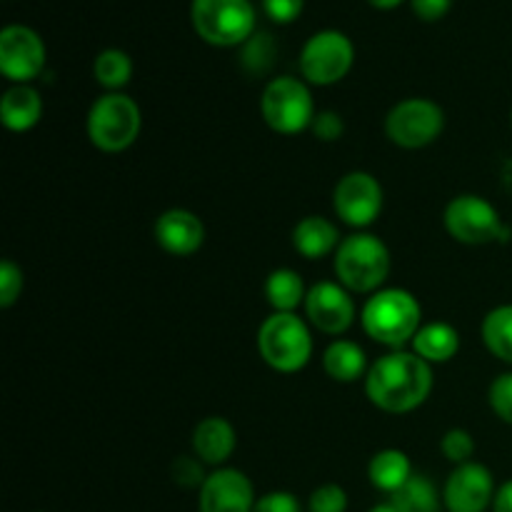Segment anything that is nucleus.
Here are the masks:
<instances>
[{"instance_id": "22", "label": "nucleus", "mask_w": 512, "mask_h": 512, "mask_svg": "<svg viewBox=\"0 0 512 512\" xmlns=\"http://www.w3.org/2000/svg\"><path fill=\"white\" fill-rule=\"evenodd\" d=\"M413 475V463H410L408 453L398 448L378 450L368 463L370 485L388 495V498L398 493Z\"/></svg>"}, {"instance_id": "38", "label": "nucleus", "mask_w": 512, "mask_h": 512, "mask_svg": "<svg viewBox=\"0 0 512 512\" xmlns=\"http://www.w3.org/2000/svg\"><path fill=\"white\" fill-rule=\"evenodd\" d=\"M368 3L378 10H393V8H398L403 0H368Z\"/></svg>"}, {"instance_id": "26", "label": "nucleus", "mask_w": 512, "mask_h": 512, "mask_svg": "<svg viewBox=\"0 0 512 512\" xmlns=\"http://www.w3.org/2000/svg\"><path fill=\"white\" fill-rule=\"evenodd\" d=\"M388 500L398 512H440L443 508V495L438 493L433 480L418 473Z\"/></svg>"}, {"instance_id": "30", "label": "nucleus", "mask_w": 512, "mask_h": 512, "mask_svg": "<svg viewBox=\"0 0 512 512\" xmlns=\"http://www.w3.org/2000/svg\"><path fill=\"white\" fill-rule=\"evenodd\" d=\"M23 285V268H20L15 260L5 258L3 263H0V308H13L20 300V295H23Z\"/></svg>"}, {"instance_id": "9", "label": "nucleus", "mask_w": 512, "mask_h": 512, "mask_svg": "<svg viewBox=\"0 0 512 512\" xmlns=\"http://www.w3.org/2000/svg\"><path fill=\"white\" fill-rule=\"evenodd\" d=\"M445 130V110L430 98H405L385 115V135L403 150H423Z\"/></svg>"}, {"instance_id": "39", "label": "nucleus", "mask_w": 512, "mask_h": 512, "mask_svg": "<svg viewBox=\"0 0 512 512\" xmlns=\"http://www.w3.org/2000/svg\"><path fill=\"white\" fill-rule=\"evenodd\" d=\"M503 185L505 190H510L512 193V160H508V163L503 165Z\"/></svg>"}, {"instance_id": "14", "label": "nucleus", "mask_w": 512, "mask_h": 512, "mask_svg": "<svg viewBox=\"0 0 512 512\" xmlns=\"http://www.w3.org/2000/svg\"><path fill=\"white\" fill-rule=\"evenodd\" d=\"M495 493L498 485L488 465L470 460L465 465H455L445 480L443 508L448 512H485L493 508Z\"/></svg>"}, {"instance_id": "31", "label": "nucleus", "mask_w": 512, "mask_h": 512, "mask_svg": "<svg viewBox=\"0 0 512 512\" xmlns=\"http://www.w3.org/2000/svg\"><path fill=\"white\" fill-rule=\"evenodd\" d=\"M308 512H348V493L338 483H323L310 493Z\"/></svg>"}, {"instance_id": "10", "label": "nucleus", "mask_w": 512, "mask_h": 512, "mask_svg": "<svg viewBox=\"0 0 512 512\" xmlns=\"http://www.w3.org/2000/svg\"><path fill=\"white\" fill-rule=\"evenodd\" d=\"M353 63L355 45L348 35L340 30H318L305 40L298 68L305 83L328 88L340 83L353 70Z\"/></svg>"}, {"instance_id": "25", "label": "nucleus", "mask_w": 512, "mask_h": 512, "mask_svg": "<svg viewBox=\"0 0 512 512\" xmlns=\"http://www.w3.org/2000/svg\"><path fill=\"white\" fill-rule=\"evenodd\" d=\"M93 78L100 88H105V93H123L133 78V60L120 48L100 50L93 60Z\"/></svg>"}, {"instance_id": "24", "label": "nucleus", "mask_w": 512, "mask_h": 512, "mask_svg": "<svg viewBox=\"0 0 512 512\" xmlns=\"http://www.w3.org/2000/svg\"><path fill=\"white\" fill-rule=\"evenodd\" d=\"M480 338L493 358L512 365V303L490 310L480 325Z\"/></svg>"}, {"instance_id": "34", "label": "nucleus", "mask_w": 512, "mask_h": 512, "mask_svg": "<svg viewBox=\"0 0 512 512\" xmlns=\"http://www.w3.org/2000/svg\"><path fill=\"white\" fill-rule=\"evenodd\" d=\"M253 512H303V505L288 490H270L260 495Z\"/></svg>"}, {"instance_id": "4", "label": "nucleus", "mask_w": 512, "mask_h": 512, "mask_svg": "<svg viewBox=\"0 0 512 512\" xmlns=\"http://www.w3.org/2000/svg\"><path fill=\"white\" fill-rule=\"evenodd\" d=\"M260 360L270 370L283 375L300 373L313 358V333L310 323L298 313H270L258 328Z\"/></svg>"}, {"instance_id": "37", "label": "nucleus", "mask_w": 512, "mask_h": 512, "mask_svg": "<svg viewBox=\"0 0 512 512\" xmlns=\"http://www.w3.org/2000/svg\"><path fill=\"white\" fill-rule=\"evenodd\" d=\"M493 512H512V480H505L503 485L498 488L493 500Z\"/></svg>"}, {"instance_id": "13", "label": "nucleus", "mask_w": 512, "mask_h": 512, "mask_svg": "<svg viewBox=\"0 0 512 512\" xmlns=\"http://www.w3.org/2000/svg\"><path fill=\"white\" fill-rule=\"evenodd\" d=\"M48 60L43 38L28 25H5L0 33V73L13 85H30L40 78Z\"/></svg>"}, {"instance_id": "41", "label": "nucleus", "mask_w": 512, "mask_h": 512, "mask_svg": "<svg viewBox=\"0 0 512 512\" xmlns=\"http://www.w3.org/2000/svg\"><path fill=\"white\" fill-rule=\"evenodd\" d=\"M510 123H512V113H510Z\"/></svg>"}, {"instance_id": "12", "label": "nucleus", "mask_w": 512, "mask_h": 512, "mask_svg": "<svg viewBox=\"0 0 512 512\" xmlns=\"http://www.w3.org/2000/svg\"><path fill=\"white\" fill-rule=\"evenodd\" d=\"M303 310L310 328L320 330L323 335H333V338L348 333L358 318L353 293L343 288L338 280H320V283L310 285Z\"/></svg>"}, {"instance_id": "28", "label": "nucleus", "mask_w": 512, "mask_h": 512, "mask_svg": "<svg viewBox=\"0 0 512 512\" xmlns=\"http://www.w3.org/2000/svg\"><path fill=\"white\" fill-rule=\"evenodd\" d=\"M440 453H443L445 460H450L453 465L470 463L475 455L473 433L465 428H450L448 433L440 438Z\"/></svg>"}, {"instance_id": "35", "label": "nucleus", "mask_w": 512, "mask_h": 512, "mask_svg": "<svg viewBox=\"0 0 512 512\" xmlns=\"http://www.w3.org/2000/svg\"><path fill=\"white\" fill-rule=\"evenodd\" d=\"M303 8L305 0H263V13L278 25L293 23L295 18H300Z\"/></svg>"}, {"instance_id": "1", "label": "nucleus", "mask_w": 512, "mask_h": 512, "mask_svg": "<svg viewBox=\"0 0 512 512\" xmlns=\"http://www.w3.org/2000/svg\"><path fill=\"white\" fill-rule=\"evenodd\" d=\"M370 403L388 415H408L425 405L433 393V365L413 350H390L370 363L363 380Z\"/></svg>"}, {"instance_id": "5", "label": "nucleus", "mask_w": 512, "mask_h": 512, "mask_svg": "<svg viewBox=\"0 0 512 512\" xmlns=\"http://www.w3.org/2000/svg\"><path fill=\"white\" fill-rule=\"evenodd\" d=\"M143 130V110L130 95L103 93L90 105L85 133L100 153H123L133 148Z\"/></svg>"}, {"instance_id": "40", "label": "nucleus", "mask_w": 512, "mask_h": 512, "mask_svg": "<svg viewBox=\"0 0 512 512\" xmlns=\"http://www.w3.org/2000/svg\"><path fill=\"white\" fill-rule=\"evenodd\" d=\"M368 512H398V510H395V505L390 503V500H385V503L373 505V508H370Z\"/></svg>"}, {"instance_id": "20", "label": "nucleus", "mask_w": 512, "mask_h": 512, "mask_svg": "<svg viewBox=\"0 0 512 512\" xmlns=\"http://www.w3.org/2000/svg\"><path fill=\"white\" fill-rule=\"evenodd\" d=\"M323 370L330 380L343 385H353L365 380L370 363L365 350L355 340L335 338L328 348L323 350Z\"/></svg>"}, {"instance_id": "18", "label": "nucleus", "mask_w": 512, "mask_h": 512, "mask_svg": "<svg viewBox=\"0 0 512 512\" xmlns=\"http://www.w3.org/2000/svg\"><path fill=\"white\" fill-rule=\"evenodd\" d=\"M340 240V228L325 215H305L293 228V248L305 260H320L335 255Z\"/></svg>"}, {"instance_id": "16", "label": "nucleus", "mask_w": 512, "mask_h": 512, "mask_svg": "<svg viewBox=\"0 0 512 512\" xmlns=\"http://www.w3.org/2000/svg\"><path fill=\"white\" fill-rule=\"evenodd\" d=\"M155 243L173 258H190L205 243V223L200 215L185 208H170L158 215L153 225Z\"/></svg>"}, {"instance_id": "7", "label": "nucleus", "mask_w": 512, "mask_h": 512, "mask_svg": "<svg viewBox=\"0 0 512 512\" xmlns=\"http://www.w3.org/2000/svg\"><path fill=\"white\" fill-rule=\"evenodd\" d=\"M260 115L265 125L278 135H300L310 130L318 108H315L310 85L295 75H278L268 80L260 95Z\"/></svg>"}, {"instance_id": "23", "label": "nucleus", "mask_w": 512, "mask_h": 512, "mask_svg": "<svg viewBox=\"0 0 512 512\" xmlns=\"http://www.w3.org/2000/svg\"><path fill=\"white\" fill-rule=\"evenodd\" d=\"M263 293L273 313H298L308 298V288L298 270L293 268H275L265 278Z\"/></svg>"}, {"instance_id": "21", "label": "nucleus", "mask_w": 512, "mask_h": 512, "mask_svg": "<svg viewBox=\"0 0 512 512\" xmlns=\"http://www.w3.org/2000/svg\"><path fill=\"white\" fill-rule=\"evenodd\" d=\"M410 350L420 355L428 365L450 363L460 353V333L455 325L445 323V320L423 323V328L410 343Z\"/></svg>"}, {"instance_id": "17", "label": "nucleus", "mask_w": 512, "mask_h": 512, "mask_svg": "<svg viewBox=\"0 0 512 512\" xmlns=\"http://www.w3.org/2000/svg\"><path fill=\"white\" fill-rule=\"evenodd\" d=\"M190 448H193L195 458L208 468H225V463L233 458L235 448H238V433L228 418L208 415L193 428Z\"/></svg>"}, {"instance_id": "19", "label": "nucleus", "mask_w": 512, "mask_h": 512, "mask_svg": "<svg viewBox=\"0 0 512 512\" xmlns=\"http://www.w3.org/2000/svg\"><path fill=\"white\" fill-rule=\"evenodd\" d=\"M43 118V98L33 85H10L0 98V120L10 133H28Z\"/></svg>"}, {"instance_id": "33", "label": "nucleus", "mask_w": 512, "mask_h": 512, "mask_svg": "<svg viewBox=\"0 0 512 512\" xmlns=\"http://www.w3.org/2000/svg\"><path fill=\"white\" fill-rule=\"evenodd\" d=\"M310 130H313L315 138L323 140V143H335V140L343 138L345 133L343 115L335 113V110H318Z\"/></svg>"}, {"instance_id": "32", "label": "nucleus", "mask_w": 512, "mask_h": 512, "mask_svg": "<svg viewBox=\"0 0 512 512\" xmlns=\"http://www.w3.org/2000/svg\"><path fill=\"white\" fill-rule=\"evenodd\" d=\"M488 403L490 408H493V413L498 415L503 423L512 425V370L510 373L498 375V378L490 383Z\"/></svg>"}, {"instance_id": "27", "label": "nucleus", "mask_w": 512, "mask_h": 512, "mask_svg": "<svg viewBox=\"0 0 512 512\" xmlns=\"http://www.w3.org/2000/svg\"><path fill=\"white\" fill-rule=\"evenodd\" d=\"M275 53L278 50H275L273 35L265 33V30H258L253 38L240 45V65L250 75H268L275 63Z\"/></svg>"}, {"instance_id": "8", "label": "nucleus", "mask_w": 512, "mask_h": 512, "mask_svg": "<svg viewBox=\"0 0 512 512\" xmlns=\"http://www.w3.org/2000/svg\"><path fill=\"white\" fill-rule=\"evenodd\" d=\"M443 225L450 238L460 245H490L508 240L512 235L498 208L488 198L475 193L455 195L445 205Z\"/></svg>"}, {"instance_id": "6", "label": "nucleus", "mask_w": 512, "mask_h": 512, "mask_svg": "<svg viewBox=\"0 0 512 512\" xmlns=\"http://www.w3.org/2000/svg\"><path fill=\"white\" fill-rule=\"evenodd\" d=\"M190 23L198 38L215 48H238L258 33V13L250 0H193Z\"/></svg>"}, {"instance_id": "2", "label": "nucleus", "mask_w": 512, "mask_h": 512, "mask_svg": "<svg viewBox=\"0 0 512 512\" xmlns=\"http://www.w3.org/2000/svg\"><path fill=\"white\" fill-rule=\"evenodd\" d=\"M360 325L373 343L403 350L423 328V305L410 290L383 288L363 303Z\"/></svg>"}, {"instance_id": "11", "label": "nucleus", "mask_w": 512, "mask_h": 512, "mask_svg": "<svg viewBox=\"0 0 512 512\" xmlns=\"http://www.w3.org/2000/svg\"><path fill=\"white\" fill-rule=\"evenodd\" d=\"M383 205V185L368 170H350L333 188V213L348 228H370L383 213Z\"/></svg>"}, {"instance_id": "3", "label": "nucleus", "mask_w": 512, "mask_h": 512, "mask_svg": "<svg viewBox=\"0 0 512 512\" xmlns=\"http://www.w3.org/2000/svg\"><path fill=\"white\" fill-rule=\"evenodd\" d=\"M390 268H393L390 248L383 238L368 230L345 235L333 255L335 280L353 295H373L383 290Z\"/></svg>"}, {"instance_id": "36", "label": "nucleus", "mask_w": 512, "mask_h": 512, "mask_svg": "<svg viewBox=\"0 0 512 512\" xmlns=\"http://www.w3.org/2000/svg\"><path fill=\"white\" fill-rule=\"evenodd\" d=\"M410 8H413L415 18L425 20V23H435V20H443L450 13L453 0H410Z\"/></svg>"}, {"instance_id": "15", "label": "nucleus", "mask_w": 512, "mask_h": 512, "mask_svg": "<svg viewBox=\"0 0 512 512\" xmlns=\"http://www.w3.org/2000/svg\"><path fill=\"white\" fill-rule=\"evenodd\" d=\"M258 495L253 480L238 468H215L198 490V512H253Z\"/></svg>"}, {"instance_id": "29", "label": "nucleus", "mask_w": 512, "mask_h": 512, "mask_svg": "<svg viewBox=\"0 0 512 512\" xmlns=\"http://www.w3.org/2000/svg\"><path fill=\"white\" fill-rule=\"evenodd\" d=\"M170 475H173V483L185 490H193V488L200 490L203 488L205 478H208V473H205V463H200L193 453L178 455V458L173 460V465H170Z\"/></svg>"}]
</instances>
